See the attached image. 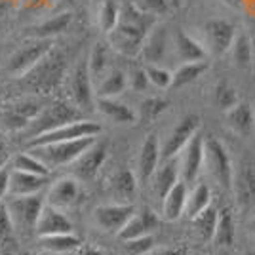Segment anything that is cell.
I'll list each match as a JSON object with an SVG mask.
<instances>
[{"label": "cell", "instance_id": "9a60e30c", "mask_svg": "<svg viewBox=\"0 0 255 255\" xmlns=\"http://www.w3.org/2000/svg\"><path fill=\"white\" fill-rule=\"evenodd\" d=\"M236 27L229 19H210L204 25V34H206V44L208 50L213 55H223L231 50L233 40L236 36Z\"/></svg>", "mask_w": 255, "mask_h": 255}, {"label": "cell", "instance_id": "b9f144b4", "mask_svg": "<svg viewBox=\"0 0 255 255\" xmlns=\"http://www.w3.org/2000/svg\"><path fill=\"white\" fill-rule=\"evenodd\" d=\"M145 73L149 78V84H152L154 88L166 90L171 86V73L160 65H145Z\"/></svg>", "mask_w": 255, "mask_h": 255}, {"label": "cell", "instance_id": "d590c367", "mask_svg": "<svg viewBox=\"0 0 255 255\" xmlns=\"http://www.w3.org/2000/svg\"><path fill=\"white\" fill-rule=\"evenodd\" d=\"M212 202V191L206 183H198L191 192V196H187V204H185V215L187 217H194L196 213H200L204 208H208Z\"/></svg>", "mask_w": 255, "mask_h": 255}, {"label": "cell", "instance_id": "8fae6325", "mask_svg": "<svg viewBox=\"0 0 255 255\" xmlns=\"http://www.w3.org/2000/svg\"><path fill=\"white\" fill-rule=\"evenodd\" d=\"M198 128H200V118H198V115H185L179 120V124L171 129V133L166 139L164 147L160 149V160L179 156L183 147L191 141L192 135L198 131Z\"/></svg>", "mask_w": 255, "mask_h": 255}, {"label": "cell", "instance_id": "9c48e42d", "mask_svg": "<svg viewBox=\"0 0 255 255\" xmlns=\"http://www.w3.org/2000/svg\"><path fill=\"white\" fill-rule=\"evenodd\" d=\"M238 206L242 210H252L255 206V162L252 158H242L233 170V185Z\"/></svg>", "mask_w": 255, "mask_h": 255}, {"label": "cell", "instance_id": "44dd1931", "mask_svg": "<svg viewBox=\"0 0 255 255\" xmlns=\"http://www.w3.org/2000/svg\"><path fill=\"white\" fill-rule=\"evenodd\" d=\"M78 194H80L78 179L61 177L50 187L48 196H46V204L52 208H57V210H65V208H71L78 200Z\"/></svg>", "mask_w": 255, "mask_h": 255}, {"label": "cell", "instance_id": "816d5d0a", "mask_svg": "<svg viewBox=\"0 0 255 255\" xmlns=\"http://www.w3.org/2000/svg\"><path fill=\"white\" fill-rule=\"evenodd\" d=\"M8 147H6V143L0 139V168H4L6 166V162H8Z\"/></svg>", "mask_w": 255, "mask_h": 255}, {"label": "cell", "instance_id": "ba28073f", "mask_svg": "<svg viewBox=\"0 0 255 255\" xmlns=\"http://www.w3.org/2000/svg\"><path fill=\"white\" fill-rule=\"evenodd\" d=\"M52 46L53 44L50 38H36V40L27 42L10 57V61H8V73L13 78H23L34 65L42 59L46 53L52 50Z\"/></svg>", "mask_w": 255, "mask_h": 255}, {"label": "cell", "instance_id": "30bf717a", "mask_svg": "<svg viewBox=\"0 0 255 255\" xmlns=\"http://www.w3.org/2000/svg\"><path fill=\"white\" fill-rule=\"evenodd\" d=\"M177 164H179V175L185 185H192L198 179L204 164V135L200 131H196L191 141L183 147Z\"/></svg>", "mask_w": 255, "mask_h": 255}, {"label": "cell", "instance_id": "d4e9b609", "mask_svg": "<svg viewBox=\"0 0 255 255\" xmlns=\"http://www.w3.org/2000/svg\"><path fill=\"white\" fill-rule=\"evenodd\" d=\"M187 185L183 181H177L170 192L162 198V213L168 221H175L179 219L183 212H185V204H187Z\"/></svg>", "mask_w": 255, "mask_h": 255}, {"label": "cell", "instance_id": "7bdbcfd3", "mask_svg": "<svg viewBox=\"0 0 255 255\" xmlns=\"http://www.w3.org/2000/svg\"><path fill=\"white\" fill-rule=\"evenodd\" d=\"M152 236H139V238H131V240H124V250L128 255H145L147 252L152 250Z\"/></svg>", "mask_w": 255, "mask_h": 255}, {"label": "cell", "instance_id": "d6a6232c", "mask_svg": "<svg viewBox=\"0 0 255 255\" xmlns=\"http://www.w3.org/2000/svg\"><path fill=\"white\" fill-rule=\"evenodd\" d=\"M71 21H73V13L71 11H59L53 17L42 21L40 25H36L34 34H36V38H52L55 34H61L63 31H67Z\"/></svg>", "mask_w": 255, "mask_h": 255}, {"label": "cell", "instance_id": "ffe728a7", "mask_svg": "<svg viewBox=\"0 0 255 255\" xmlns=\"http://www.w3.org/2000/svg\"><path fill=\"white\" fill-rule=\"evenodd\" d=\"M225 122L231 131H234L240 137L252 135L255 129V113L250 103L238 101L229 111H225Z\"/></svg>", "mask_w": 255, "mask_h": 255}, {"label": "cell", "instance_id": "4dcf8cb0", "mask_svg": "<svg viewBox=\"0 0 255 255\" xmlns=\"http://www.w3.org/2000/svg\"><path fill=\"white\" fill-rule=\"evenodd\" d=\"M111 191L120 200H129L137 191V177L129 170H118L111 177Z\"/></svg>", "mask_w": 255, "mask_h": 255}, {"label": "cell", "instance_id": "3957f363", "mask_svg": "<svg viewBox=\"0 0 255 255\" xmlns=\"http://www.w3.org/2000/svg\"><path fill=\"white\" fill-rule=\"evenodd\" d=\"M80 118H82L80 109L71 107L69 103H63V101H57V103H52V105L44 107V109L38 111V115L32 118L31 124L25 128L27 129L25 137L32 139L36 135H42L46 131H52L55 128H61L65 124H69V122L80 120Z\"/></svg>", "mask_w": 255, "mask_h": 255}, {"label": "cell", "instance_id": "74e56055", "mask_svg": "<svg viewBox=\"0 0 255 255\" xmlns=\"http://www.w3.org/2000/svg\"><path fill=\"white\" fill-rule=\"evenodd\" d=\"M213 101H215V105L219 107L221 111H229L231 107H234L238 103L236 88H234L229 80L217 82L215 88H213Z\"/></svg>", "mask_w": 255, "mask_h": 255}, {"label": "cell", "instance_id": "94428289", "mask_svg": "<svg viewBox=\"0 0 255 255\" xmlns=\"http://www.w3.org/2000/svg\"><path fill=\"white\" fill-rule=\"evenodd\" d=\"M196 255H200V254H196Z\"/></svg>", "mask_w": 255, "mask_h": 255}, {"label": "cell", "instance_id": "60d3db41", "mask_svg": "<svg viewBox=\"0 0 255 255\" xmlns=\"http://www.w3.org/2000/svg\"><path fill=\"white\" fill-rule=\"evenodd\" d=\"M13 170L27 171V173H36V175H46V177H48V173H50V170H48L38 158H34L31 152L19 154V156L15 158V162H13Z\"/></svg>", "mask_w": 255, "mask_h": 255}, {"label": "cell", "instance_id": "f907efd6", "mask_svg": "<svg viewBox=\"0 0 255 255\" xmlns=\"http://www.w3.org/2000/svg\"><path fill=\"white\" fill-rule=\"evenodd\" d=\"M73 254L75 255H105L103 252H99L97 248H94V246H84V244L78 246Z\"/></svg>", "mask_w": 255, "mask_h": 255}, {"label": "cell", "instance_id": "91938a15", "mask_svg": "<svg viewBox=\"0 0 255 255\" xmlns=\"http://www.w3.org/2000/svg\"><path fill=\"white\" fill-rule=\"evenodd\" d=\"M23 255H32V254H23Z\"/></svg>", "mask_w": 255, "mask_h": 255}, {"label": "cell", "instance_id": "e575fe53", "mask_svg": "<svg viewBox=\"0 0 255 255\" xmlns=\"http://www.w3.org/2000/svg\"><path fill=\"white\" fill-rule=\"evenodd\" d=\"M206 71H208V61H189V63H183L171 75V88H183V86L191 84Z\"/></svg>", "mask_w": 255, "mask_h": 255}, {"label": "cell", "instance_id": "7402d4cb", "mask_svg": "<svg viewBox=\"0 0 255 255\" xmlns=\"http://www.w3.org/2000/svg\"><path fill=\"white\" fill-rule=\"evenodd\" d=\"M160 164V145L156 135H147V139L143 141L141 149H139L137 156V177L141 183H149L154 170Z\"/></svg>", "mask_w": 255, "mask_h": 255}, {"label": "cell", "instance_id": "7a4b0ae2", "mask_svg": "<svg viewBox=\"0 0 255 255\" xmlns=\"http://www.w3.org/2000/svg\"><path fill=\"white\" fill-rule=\"evenodd\" d=\"M96 137H80L71 141H57V143H46L38 147H31V152L34 158H38L48 170L61 168L67 164H73L90 145H94Z\"/></svg>", "mask_w": 255, "mask_h": 255}, {"label": "cell", "instance_id": "484cf974", "mask_svg": "<svg viewBox=\"0 0 255 255\" xmlns=\"http://www.w3.org/2000/svg\"><path fill=\"white\" fill-rule=\"evenodd\" d=\"M96 107L103 117L117 122V124H131V122H135V113L128 105L117 101L115 97H97Z\"/></svg>", "mask_w": 255, "mask_h": 255}, {"label": "cell", "instance_id": "ab89813d", "mask_svg": "<svg viewBox=\"0 0 255 255\" xmlns=\"http://www.w3.org/2000/svg\"><path fill=\"white\" fill-rule=\"evenodd\" d=\"M166 109H168V101L166 99H162V97H149V99H145L139 105V117H141L143 122L149 124L152 120H156Z\"/></svg>", "mask_w": 255, "mask_h": 255}, {"label": "cell", "instance_id": "52a82bcc", "mask_svg": "<svg viewBox=\"0 0 255 255\" xmlns=\"http://www.w3.org/2000/svg\"><path fill=\"white\" fill-rule=\"evenodd\" d=\"M101 133V126L92 120H75L69 122L61 128H55L52 131H46L42 135H36L27 141V149L31 147H38V145H46V143H57V141H71V139L80 137H97Z\"/></svg>", "mask_w": 255, "mask_h": 255}, {"label": "cell", "instance_id": "8d00e7d4", "mask_svg": "<svg viewBox=\"0 0 255 255\" xmlns=\"http://www.w3.org/2000/svg\"><path fill=\"white\" fill-rule=\"evenodd\" d=\"M212 240L217 246H225V248L234 244V219L233 213L229 212V210H223L221 215H219Z\"/></svg>", "mask_w": 255, "mask_h": 255}, {"label": "cell", "instance_id": "4316f807", "mask_svg": "<svg viewBox=\"0 0 255 255\" xmlns=\"http://www.w3.org/2000/svg\"><path fill=\"white\" fill-rule=\"evenodd\" d=\"M231 55H233V63L242 69V71H250L254 67V48H252V40L248 31H236V36L231 46Z\"/></svg>", "mask_w": 255, "mask_h": 255}, {"label": "cell", "instance_id": "6f0895ef", "mask_svg": "<svg viewBox=\"0 0 255 255\" xmlns=\"http://www.w3.org/2000/svg\"><path fill=\"white\" fill-rule=\"evenodd\" d=\"M59 2V6H71V4H75L76 0H57Z\"/></svg>", "mask_w": 255, "mask_h": 255}, {"label": "cell", "instance_id": "c3c4849f", "mask_svg": "<svg viewBox=\"0 0 255 255\" xmlns=\"http://www.w3.org/2000/svg\"><path fill=\"white\" fill-rule=\"evenodd\" d=\"M8 183H10V170L4 166V168H0V202L8 194Z\"/></svg>", "mask_w": 255, "mask_h": 255}, {"label": "cell", "instance_id": "6da1fadb", "mask_svg": "<svg viewBox=\"0 0 255 255\" xmlns=\"http://www.w3.org/2000/svg\"><path fill=\"white\" fill-rule=\"evenodd\" d=\"M154 25H156V15L145 11L135 4H126L120 8L117 27L107 34L109 46L126 57H135L139 55L145 36Z\"/></svg>", "mask_w": 255, "mask_h": 255}, {"label": "cell", "instance_id": "9f6ffc18", "mask_svg": "<svg viewBox=\"0 0 255 255\" xmlns=\"http://www.w3.org/2000/svg\"><path fill=\"white\" fill-rule=\"evenodd\" d=\"M248 231H250L252 234H255V217L250 221V223H248Z\"/></svg>", "mask_w": 255, "mask_h": 255}, {"label": "cell", "instance_id": "8992f818", "mask_svg": "<svg viewBox=\"0 0 255 255\" xmlns=\"http://www.w3.org/2000/svg\"><path fill=\"white\" fill-rule=\"evenodd\" d=\"M8 213L11 217L13 229H19L23 233H31L36 227L38 215L44 208V200L40 194H29V196H11L6 204Z\"/></svg>", "mask_w": 255, "mask_h": 255}, {"label": "cell", "instance_id": "e0dca14e", "mask_svg": "<svg viewBox=\"0 0 255 255\" xmlns=\"http://www.w3.org/2000/svg\"><path fill=\"white\" fill-rule=\"evenodd\" d=\"M158 215L152 212L149 206H145V208H141V212H135L128 219V223L118 231V238L131 240V238H139V236H149L158 229Z\"/></svg>", "mask_w": 255, "mask_h": 255}, {"label": "cell", "instance_id": "836d02e7", "mask_svg": "<svg viewBox=\"0 0 255 255\" xmlns=\"http://www.w3.org/2000/svg\"><path fill=\"white\" fill-rule=\"evenodd\" d=\"M217 219H219V213L213 206L204 208L200 213H196L192 217V227H194V233L198 234L202 240H212L213 233H215V227H217Z\"/></svg>", "mask_w": 255, "mask_h": 255}, {"label": "cell", "instance_id": "11a10c76", "mask_svg": "<svg viewBox=\"0 0 255 255\" xmlns=\"http://www.w3.org/2000/svg\"><path fill=\"white\" fill-rule=\"evenodd\" d=\"M15 0H0V8H6V6H13Z\"/></svg>", "mask_w": 255, "mask_h": 255}, {"label": "cell", "instance_id": "83f0119b", "mask_svg": "<svg viewBox=\"0 0 255 255\" xmlns=\"http://www.w3.org/2000/svg\"><path fill=\"white\" fill-rule=\"evenodd\" d=\"M175 50L181 61L189 63V61H204L206 59V48L198 42L196 38H192L189 34L179 31L175 34Z\"/></svg>", "mask_w": 255, "mask_h": 255}, {"label": "cell", "instance_id": "603a6c76", "mask_svg": "<svg viewBox=\"0 0 255 255\" xmlns=\"http://www.w3.org/2000/svg\"><path fill=\"white\" fill-rule=\"evenodd\" d=\"M179 181V164H177V156L175 158H164L162 164L154 170L150 183H152V192L156 198H164L170 189Z\"/></svg>", "mask_w": 255, "mask_h": 255}, {"label": "cell", "instance_id": "277c9868", "mask_svg": "<svg viewBox=\"0 0 255 255\" xmlns=\"http://www.w3.org/2000/svg\"><path fill=\"white\" fill-rule=\"evenodd\" d=\"M65 65H67V59L63 53L52 48L23 78H27L29 86L36 92H52L61 82Z\"/></svg>", "mask_w": 255, "mask_h": 255}, {"label": "cell", "instance_id": "f5cc1de1", "mask_svg": "<svg viewBox=\"0 0 255 255\" xmlns=\"http://www.w3.org/2000/svg\"><path fill=\"white\" fill-rule=\"evenodd\" d=\"M246 0H223V4H227L229 8H234V10H240L244 6Z\"/></svg>", "mask_w": 255, "mask_h": 255}, {"label": "cell", "instance_id": "d6986e66", "mask_svg": "<svg viewBox=\"0 0 255 255\" xmlns=\"http://www.w3.org/2000/svg\"><path fill=\"white\" fill-rule=\"evenodd\" d=\"M34 233L38 234V238L52 236V234L73 233V223L63 213V210L52 208V206H48L44 202L42 212L38 215V221H36V227H34Z\"/></svg>", "mask_w": 255, "mask_h": 255}, {"label": "cell", "instance_id": "f1b7e54d", "mask_svg": "<svg viewBox=\"0 0 255 255\" xmlns=\"http://www.w3.org/2000/svg\"><path fill=\"white\" fill-rule=\"evenodd\" d=\"M128 86V76L120 69H111L97 84V97H117Z\"/></svg>", "mask_w": 255, "mask_h": 255}, {"label": "cell", "instance_id": "4fadbf2b", "mask_svg": "<svg viewBox=\"0 0 255 255\" xmlns=\"http://www.w3.org/2000/svg\"><path fill=\"white\" fill-rule=\"evenodd\" d=\"M38 111H40L38 103L31 99L10 103L0 113V126L8 131H21L31 124V120L38 115Z\"/></svg>", "mask_w": 255, "mask_h": 255}, {"label": "cell", "instance_id": "680465c9", "mask_svg": "<svg viewBox=\"0 0 255 255\" xmlns=\"http://www.w3.org/2000/svg\"><path fill=\"white\" fill-rule=\"evenodd\" d=\"M244 255H255V252H246Z\"/></svg>", "mask_w": 255, "mask_h": 255}, {"label": "cell", "instance_id": "7c38bea8", "mask_svg": "<svg viewBox=\"0 0 255 255\" xmlns=\"http://www.w3.org/2000/svg\"><path fill=\"white\" fill-rule=\"evenodd\" d=\"M133 213H135V206L133 204H105V206H97L96 208L94 221H96V225L101 231L118 234V231L128 223V219Z\"/></svg>", "mask_w": 255, "mask_h": 255}, {"label": "cell", "instance_id": "bcb514c9", "mask_svg": "<svg viewBox=\"0 0 255 255\" xmlns=\"http://www.w3.org/2000/svg\"><path fill=\"white\" fill-rule=\"evenodd\" d=\"M170 0H145V8L143 10L152 13V15H158V13H164V11L170 10Z\"/></svg>", "mask_w": 255, "mask_h": 255}, {"label": "cell", "instance_id": "db71d44e", "mask_svg": "<svg viewBox=\"0 0 255 255\" xmlns=\"http://www.w3.org/2000/svg\"><path fill=\"white\" fill-rule=\"evenodd\" d=\"M250 40H252V48H254V63H255V19H252V27H250Z\"/></svg>", "mask_w": 255, "mask_h": 255}, {"label": "cell", "instance_id": "681fc988", "mask_svg": "<svg viewBox=\"0 0 255 255\" xmlns=\"http://www.w3.org/2000/svg\"><path fill=\"white\" fill-rule=\"evenodd\" d=\"M23 2V8H27V10H44V8H48L50 4L53 2H57V0H21Z\"/></svg>", "mask_w": 255, "mask_h": 255}, {"label": "cell", "instance_id": "ee69618b", "mask_svg": "<svg viewBox=\"0 0 255 255\" xmlns=\"http://www.w3.org/2000/svg\"><path fill=\"white\" fill-rule=\"evenodd\" d=\"M128 76V86L133 90V92H145L149 88V78H147V73H145V67H135L129 71Z\"/></svg>", "mask_w": 255, "mask_h": 255}, {"label": "cell", "instance_id": "5b68a950", "mask_svg": "<svg viewBox=\"0 0 255 255\" xmlns=\"http://www.w3.org/2000/svg\"><path fill=\"white\" fill-rule=\"evenodd\" d=\"M204 164L215 183L229 191L233 185V162L225 145L213 135L204 137Z\"/></svg>", "mask_w": 255, "mask_h": 255}, {"label": "cell", "instance_id": "7dc6e473", "mask_svg": "<svg viewBox=\"0 0 255 255\" xmlns=\"http://www.w3.org/2000/svg\"><path fill=\"white\" fill-rule=\"evenodd\" d=\"M145 255H189V250L185 246H175V248H160V250H150Z\"/></svg>", "mask_w": 255, "mask_h": 255}, {"label": "cell", "instance_id": "1f68e13d", "mask_svg": "<svg viewBox=\"0 0 255 255\" xmlns=\"http://www.w3.org/2000/svg\"><path fill=\"white\" fill-rule=\"evenodd\" d=\"M40 244L46 252L50 254H73L78 246L82 244L80 238L73 233L65 234H52V236H42Z\"/></svg>", "mask_w": 255, "mask_h": 255}, {"label": "cell", "instance_id": "2e32d148", "mask_svg": "<svg viewBox=\"0 0 255 255\" xmlns=\"http://www.w3.org/2000/svg\"><path fill=\"white\" fill-rule=\"evenodd\" d=\"M71 97L80 111H92L94 107V82L88 71V61L82 59L71 76Z\"/></svg>", "mask_w": 255, "mask_h": 255}, {"label": "cell", "instance_id": "cb8c5ba5", "mask_svg": "<svg viewBox=\"0 0 255 255\" xmlns=\"http://www.w3.org/2000/svg\"><path fill=\"white\" fill-rule=\"evenodd\" d=\"M46 185V175L27 173V171L10 170V183H8V194L10 196H29V194H40Z\"/></svg>", "mask_w": 255, "mask_h": 255}, {"label": "cell", "instance_id": "f6af8a7d", "mask_svg": "<svg viewBox=\"0 0 255 255\" xmlns=\"http://www.w3.org/2000/svg\"><path fill=\"white\" fill-rule=\"evenodd\" d=\"M13 231L15 229H13V223H11L8 208H6V204L0 202V242H6L8 238H11Z\"/></svg>", "mask_w": 255, "mask_h": 255}, {"label": "cell", "instance_id": "f546056e", "mask_svg": "<svg viewBox=\"0 0 255 255\" xmlns=\"http://www.w3.org/2000/svg\"><path fill=\"white\" fill-rule=\"evenodd\" d=\"M109 50H111L109 44L97 42L94 46L92 53H90V57L86 59L88 61V71H90V76H92V82L94 80H101L109 73V61H111Z\"/></svg>", "mask_w": 255, "mask_h": 255}, {"label": "cell", "instance_id": "ac0fdd59", "mask_svg": "<svg viewBox=\"0 0 255 255\" xmlns=\"http://www.w3.org/2000/svg\"><path fill=\"white\" fill-rule=\"evenodd\" d=\"M168 52V29L166 25H154L145 36V40L141 44L139 55L143 57L145 65H158Z\"/></svg>", "mask_w": 255, "mask_h": 255}, {"label": "cell", "instance_id": "5bb4252c", "mask_svg": "<svg viewBox=\"0 0 255 255\" xmlns=\"http://www.w3.org/2000/svg\"><path fill=\"white\" fill-rule=\"evenodd\" d=\"M107 143L105 141H94V145H90L88 149L73 162V173L75 179L78 181H90L97 175V171L101 170L103 162L107 158Z\"/></svg>", "mask_w": 255, "mask_h": 255}, {"label": "cell", "instance_id": "f35d334b", "mask_svg": "<svg viewBox=\"0 0 255 255\" xmlns=\"http://www.w3.org/2000/svg\"><path fill=\"white\" fill-rule=\"evenodd\" d=\"M118 15H120V4H118L117 0H105L101 4V8H99V15H97L99 29L109 34L117 27Z\"/></svg>", "mask_w": 255, "mask_h": 255}]
</instances>
